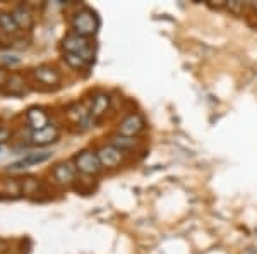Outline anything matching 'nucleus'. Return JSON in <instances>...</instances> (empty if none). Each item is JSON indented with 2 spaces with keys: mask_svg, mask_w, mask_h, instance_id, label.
Instances as JSON below:
<instances>
[{
  "mask_svg": "<svg viewBox=\"0 0 257 254\" xmlns=\"http://www.w3.org/2000/svg\"><path fill=\"white\" fill-rule=\"evenodd\" d=\"M72 30L76 35L84 36V38H89V36L96 35L98 28H99V18L96 16V12L89 7H82L72 16Z\"/></svg>",
  "mask_w": 257,
  "mask_h": 254,
  "instance_id": "f257e3e1",
  "label": "nucleus"
},
{
  "mask_svg": "<svg viewBox=\"0 0 257 254\" xmlns=\"http://www.w3.org/2000/svg\"><path fill=\"white\" fill-rule=\"evenodd\" d=\"M62 48L65 53H74V55H79L81 59H84L88 64H91L94 59V47L91 45V41L84 36H79L76 33L67 35L62 40Z\"/></svg>",
  "mask_w": 257,
  "mask_h": 254,
  "instance_id": "f03ea898",
  "label": "nucleus"
},
{
  "mask_svg": "<svg viewBox=\"0 0 257 254\" xmlns=\"http://www.w3.org/2000/svg\"><path fill=\"white\" fill-rule=\"evenodd\" d=\"M74 165H76L77 172L84 174V176H96L99 170L103 168L98 160V155L93 151H89V149L81 151L79 155L76 156V160H74Z\"/></svg>",
  "mask_w": 257,
  "mask_h": 254,
  "instance_id": "7ed1b4c3",
  "label": "nucleus"
},
{
  "mask_svg": "<svg viewBox=\"0 0 257 254\" xmlns=\"http://www.w3.org/2000/svg\"><path fill=\"white\" fill-rule=\"evenodd\" d=\"M144 127H146V122H144L143 115L131 114L118 124V134L127 137H136L139 132L144 131Z\"/></svg>",
  "mask_w": 257,
  "mask_h": 254,
  "instance_id": "20e7f679",
  "label": "nucleus"
},
{
  "mask_svg": "<svg viewBox=\"0 0 257 254\" xmlns=\"http://www.w3.org/2000/svg\"><path fill=\"white\" fill-rule=\"evenodd\" d=\"M98 160L101 166H106V168H115L123 161V151H120L111 144H105L98 149Z\"/></svg>",
  "mask_w": 257,
  "mask_h": 254,
  "instance_id": "39448f33",
  "label": "nucleus"
},
{
  "mask_svg": "<svg viewBox=\"0 0 257 254\" xmlns=\"http://www.w3.org/2000/svg\"><path fill=\"white\" fill-rule=\"evenodd\" d=\"M59 136H60L59 127L53 126V124H48L47 127L40 129V131H33L31 143L35 144V146H48V144L55 143V141L59 139Z\"/></svg>",
  "mask_w": 257,
  "mask_h": 254,
  "instance_id": "423d86ee",
  "label": "nucleus"
},
{
  "mask_svg": "<svg viewBox=\"0 0 257 254\" xmlns=\"http://www.w3.org/2000/svg\"><path fill=\"white\" fill-rule=\"evenodd\" d=\"M53 156L52 151H35V153H28L26 156H23L21 160L14 161L12 165H9V170H23V168H30L33 165L45 163L50 158Z\"/></svg>",
  "mask_w": 257,
  "mask_h": 254,
  "instance_id": "0eeeda50",
  "label": "nucleus"
},
{
  "mask_svg": "<svg viewBox=\"0 0 257 254\" xmlns=\"http://www.w3.org/2000/svg\"><path fill=\"white\" fill-rule=\"evenodd\" d=\"M76 174L77 168L76 165H72L70 161H65V163H59L55 168L52 170V176L55 179L57 184L60 186H69L76 181Z\"/></svg>",
  "mask_w": 257,
  "mask_h": 254,
  "instance_id": "6e6552de",
  "label": "nucleus"
},
{
  "mask_svg": "<svg viewBox=\"0 0 257 254\" xmlns=\"http://www.w3.org/2000/svg\"><path fill=\"white\" fill-rule=\"evenodd\" d=\"M35 77L36 81L41 82V84H59L60 82V72L52 65H40V67L35 69Z\"/></svg>",
  "mask_w": 257,
  "mask_h": 254,
  "instance_id": "1a4fd4ad",
  "label": "nucleus"
},
{
  "mask_svg": "<svg viewBox=\"0 0 257 254\" xmlns=\"http://www.w3.org/2000/svg\"><path fill=\"white\" fill-rule=\"evenodd\" d=\"M110 108V97L106 93H96L93 97V103H91V110L89 115L93 117V120L101 119L106 114V110Z\"/></svg>",
  "mask_w": 257,
  "mask_h": 254,
  "instance_id": "9d476101",
  "label": "nucleus"
},
{
  "mask_svg": "<svg viewBox=\"0 0 257 254\" xmlns=\"http://www.w3.org/2000/svg\"><path fill=\"white\" fill-rule=\"evenodd\" d=\"M26 119H28V124H30V127L33 129V131H40V129L48 126L47 112L40 107H31L26 114Z\"/></svg>",
  "mask_w": 257,
  "mask_h": 254,
  "instance_id": "9b49d317",
  "label": "nucleus"
},
{
  "mask_svg": "<svg viewBox=\"0 0 257 254\" xmlns=\"http://www.w3.org/2000/svg\"><path fill=\"white\" fill-rule=\"evenodd\" d=\"M67 117L72 120L74 124H79V126H86L89 127V110H86V107L82 103H72L67 108Z\"/></svg>",
  "mask_w": 257,
  "mask_h": 254,
  "instance_id": "f8f14e48",
  "label": "nucleus"
},
{
  "mask_svg": "<svg viewBox=\"0 0 257 254\" xmlns=\"http://www.w3.org/2000/svg\"><path fill=\"white\" fill-rule=\"evenodd\" d=\"M26 93V81L21 74H11L6 82V95L9 97H23Z\"/></svg>",
  "mask_w": 257,
  "mask_h": 254,
  "instance_id": "ddd939ff",
  "label": "nucleus"
},
{
  "mask_svg": "<svg viewBox=\"0 0 257 254\" xmlns=\"http://www.w3.org/2000/svg\"><path fill=\"white\" fill-rule=\"evenodd\" d=\"M12 18H14L16 24L19 26V30H31L33 24H35V18H33V12L24 6L16 7L14 12H12Z\"/></svg>",
  "mask_w": 257,
  "mask_h": 254,
  "instance_id": "4468645a",
  "label": "nucleus"
},
{
  "mask_svg": "<svg viewBox=\"0 0 257 254\" xmlns=\"http://www.w3.org/2000/svg\"><path fill=\"white\" fill-rule=\"evenodd\" d=\"M0 30L4 33H7V35H16V33L19 31V26L16 24L11 12L0 11Z\"/></svg>",
  "mask_w": 257,
  "mask_h": 254,
  "instance_id": "2eb2a0df",
  "label": "nucleus"
},
{
  "mask_svg": "<svg viewBox=\"0 0 257 254\" xmlns=\"http://www.w3.org/2000/svg\"><path fill=\"white\" fill-rule=\"evenodd\" d=\"M110 144L117 149H120V151H127V149H132L136 144H138V139H136V137H127V136L117 134V136L110 137Z\"/></svg>",
  "mask_w": 257,
  "mask_h": 254,
  "instance_id": "dca6fc26",
  "label": "nucleus"
},
{
  "mask_svg": "<svg viewBox=\"0 0 257 254\" xmlns=\"http://www.w3.org/2000/svg\"><path fill=\"white\" fill-rule=\"evenodd\" d=\"M64 60L67 62V65L69 67H72V69H84V67H88V62H86L84 59H81L79 55H74V53H65L64 55Z\"/></svg>",
  "mask_w": 257,
  "mask_h": 254,
  "instance_id": "f3484780",
  "label": "nucleus"
},
{
  "mask_svg": "<svg viewBox=\"0 0 257 254\" xmlns=\"http://www.w3.org/2000/svg\"><path fill=\"white\" fill-rule=\"evenodd\" d=\"M226 9L230 12H233V14H240V12L243 11V4L240 2V0H230V2H226Z\"/></svg>",
  "mask_w": 257,
  "mask_h": 254,
  "instance_id": "a211bd4d",
  "label": "nucleus"
},
{
  "mask_svg": "<svg viewBox=\"0 0 257 254\" xmlns=\"http://www.w3.org/2000/svg\"><path fill=\"white\" fill-rule=\"evenodd\" d=\"M23 187H24V193L31 194V193H35V191H38V181H36V179H26Z\"/></svg>",
  "mask_w": 257,
  "mask_h": 254,
  "instance_id": "6ab92c4d",
  "label": "nucleus"
},
{
  "mask_svg": "<svg viewBox=\"0 0 257 254\" xmlns=\"http://www.w3.org/2000/svg\"><path fill=\"white\" fill-rule=\"evenodd\" d=\"M11 136V131L7 129L6 126H0V143H4V141H7Z\"/></svg>",
  "mask_w": 257,
  "mask_h": 254,
  "instance_id": "aec40b11",
  "label": "nucleus"
},
{
  "mask_svg": "<svg viewBox=\"0 0 257 254\" xmlns=\"http://www.w3.org/2000/svg\"><path fill=\"white\" fill-rule=\"evenodd\" d=\"M4 62H6V64H11V65H16V64H19V59H16V57H11V55H6L4 57Z\"/></svg>",
  "mask_w": 257,
  "mask_h": 254,
  "instance_id": "412c9836",
  "label": "nucleus"
},
{
  "mask_svg": "<svg viewBox=\"0 0 257 254\" xmlns=\"http://www.w3.org/2000/svg\"><path fill=\"white\" fill-rule=\"evenodd\" d=\"M247 254H257V252H255V251H252V249H250V251H248Z\"/></svg>",
  "mask_w": 257,
  "mask_h": 254,
  "instance_id": "4be33fe9",
  "label": "nucleus"
},
{
  "mask_svg": "<svg viewBox=\"0 0 257 254\" xmlns=\"http://www.w3.org/2000/svg\"><path fill=\"white\" fill-rule=\"evenodd\" d=\"M0 151H2V146H0Z\"/></svg>",
  "mask_w": 257,
  "mask_h": 254,
  "instance_id": "5701e85b",
  "label": "nucleus"
},
{
  "mask_svg": "<svg viewBox=\"0 0 257 254\" xmlns=\"http://www.w3.org/2000/svg\"><path fill=\"white\" fill-rule=\"evenodd\" d=\"M255 9H257V4H255Z\"/></svg>",
  "mask_w": 257,
  "mask_h": 254,
  "instance_id": "b1692460",
  "label": "nucleus"
}]
</instances>
